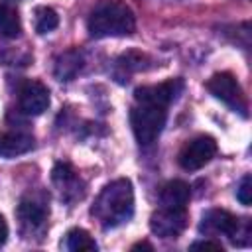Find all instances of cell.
<instances>
[{
	"instance_id": "4",
	"label": "cell",
	"mask_w": 252,
	"mask_h": 252,
	"mask_svg": "<svg viewBox=\"0 0 252 252\" xmlns=\"http://www.w3.org/2000/svg\"><path fill=\"white\" fill-rule=\"evenodd\" d=\"M207 91L219 98L220 102H224L226 106H230L234 112H240L242 116H248V102H246V96L238 85V81L234 79L232 73H215L209 81H207Z\"/></svg>"
},
{
	"instance_id": "19",
	"label": "cell",
	"mask_w": 252,
	"mask_h": 252,
	"mask_svg": "<svg viewBox=\"0 0 252 252\" xmlns=\"http://www.w3.org/2000/svg\"><path fill=\"white\" fill-rule=\"evenodd\" d=\"M236 199H238L244 207H248V205L252 203V177H250V175H244V177L240 179V185H238V189H236Z\"/></svg>"
},
{
	"instance_id": "20",
	"label": "cell",
	"mask_w": 252,
	"mask_h": 252,
	"mask_svg": "<svg viewBox=\"0 0 252 252\" xmlns=\"http://www.w3.org/2000/svg\"><path fill=\"white\" fill-rule=\"evenodd\" d=\"M191 248L193 250H197V248H203V250H222L220 242H215V240H197V242L191 244Z\"/></svg>"
},
{
	"instance_id": "10",
	"label": "cell",
	"mask_w": 252,
	"mask_h": 252,
	"mask_svg": "<svg viewBox=\"0 0 252 252\" xmlns=\"http://www.w3.org/2000/svg\"><path fill=\"white\" fill-rule=\"evenodd\" d=\"M189 199H191V187L181 179L167 181L159 191V205L167 209H185Z\"/></svg>"
},
{
	"instance_id": "7",
	"label": "cell",
	"mask_w": 252,
	"mask_h": 252,
	"mask_svg": "<svg viewBox=\"0 0 252 252\" xmlns=\"http://www.w3.org/2000/svg\"><path fill=\"white\" fill-rule=\"evenodd\" d=\"M187 226L185 209H167L159 207L150 217V230L159 238H177Z\"/></svg>"
},
{
	"instance_id": "9",
	"label": "cell",
	"mask_w": 252,
	"mask_h": 252,
	"mask_svg": "<svg viewBox=\"0 0 252 252\" xmlns=\"http://www.w3.org/2000/svg\"><path fill=\"white\" fill-rule=\"evenodd\" d=\"M18 102H20V110L24 114H30V116L43 114L49 106V91L43 83L28 79L20 85Z\"/></svg>"
},
{
	"instance_id": "3",
	"label": "cell",
	"mask_w": 252,
	"mask_h": 252,
	"mask_svg": "<svg viewBox=\"0 0 252 252\" xmlns=\"http://www.w3.org/2000/svg\"><path fill=\"white\" fill-rule=\"evenodd\" d=\"M167 120V112L163 106L156 104H140L130 110V126L140 146H150L158 140Z\"/></svg>"
},
{
	"instance_id": "11",
	"label": "cell",
	"mask_w": 252,
	"mask_h": 252,
	"mask_svg": "<svg viewBox=\"0 0 252 252\" xmlns=\"http://www.w3.org/2000/svg\"><path fill=\"white\" fill-rule=\"evenodd\" d=\"M33 148V138L26 132H0V156L16 158Z\"/></svg>"
},
{
	"instance_id": "13",
	"label": "cell",
	"mask_w": 252,
	"mask_h": 252,
	"mask_svg": "<svg viewBox=\"0 0 252 252\" xmlns=\"http://www.w3.org/2000/svg\"><path fill=\"white\" fill-rule=\"evenodd\" d=\"M16 213H18V219L22 220V224L32 226V228L41 226L45 220V209L32 199H22Z\"/></svg>"
},
{
	"instance_id": "16",
	"label": "cell",
	"mask_w": 252,
	"mask_h": 252,
	"mask_svg": "<svg viewBox=\"0 0 252 252\" xmlns=\"http://www.w3.org/2000/svg\"><path fill=\"white\" fill-rule=\"evenodd\" d=\"M59 26V16L53 8L47 6H39L35 8V32L37 33H49Z\"/></svg>"
},
{
	"instance_id": "18",
	"label": "cell",
	"mask_w": 252,
	"mask_h": 252,
	"mask_svg": "<svg viewBox=\"0 0 252 252\" xmlns=\"http://www.w3.org/2000/svg\"><path fill=\"white\" fill-rule=\"evenodd\" d=\"M144 61H146V55H144V53H140V51H130V53L122 55L118 63H120L124 69H128V71H140V69L146 67Z\"/></svg>"
},
{
	"instance_id": "1",
	"label": "cell",
	"mask_w": 252,
	"mask_h": 252,
	"mask_svg": "<svg viewBox=\"0 0 252 252\" xmlns=\"http://www.w3.org/2000/svg\"><path fill=\"white\" fill-rule=\"evenodd\" d=\"M93 217L102 228H114L126 222L134 213V189L128 179H114L98 193L93 209Z\"/></svg>"
},
{
	"instance_id": "22",
	"label": "cell",
	"mask_w": 252,
	"mask_h": 252,
	"mask_svg": "<svg viewBox=\"0 0 252 252\" xmlns=\"http://www.w3.org/2000/svg\"><path fill=\"white\" fill-rule=\"evenodd\" d=\"M132 250H154V248H152V244H148V242H138V244L132 246Z\"/></svg>"
},
{
	"instance_id": "17",
	"label": "cell",
	"mask_w": 252,
	"mask_h": 252,
	"mask_svg": "<svg viewBox=\"0 0 252 252\" xmlns=\"http://www.w3.org/2000/svg\"><path fill=\"white\" fill-rule=\"evenodd\" d=\"M51 177H53V181H55L57 185H61V187H65V185L77 181L75 169H73L71 163H67V161H59V163H55V167H53V171H51Z\"/></svg>"
},
{
	"instance_id": "21",
	"label": "cell",
	"mask_w": 252,
	"mask_h": 252,
	"mask_svg": "<svg viewBox=\"0 0 252 252\" xmlns=\"http://www.w3.org/2000/svg\"><path fill=\"white\" fill-rule=\"evenodd\" d=\"M6 238H8V224H6L4 217L0 215V246L6 242Z\"/></svg>"
},
{
	"instance_id": "5",
	"label": "cell",
	"mask_w": 252,
	"mask_h": 252,
	"mask_svg": "<svg viewBox=\"0 0 252 252\" xmlns=\"http://www.w3.org/2000/svg\"><path fill=\"white\" fill-rule=\"evenodd\" d=\"M217 154V142L211 136H197L183 144L177 161L185 171H197L205 167Z\"/></svg>"
},
{
	"instance_id": "2",
	"label": "cell",
	"mask_w": 252,
	"mask_h": 252,
	"mask_svg": "<svg viewBox=\"0 0 252 252\" xmlns=\"http://www.w3.org/2000/svg\"><path fill=\"white\" fill-rule=\"evenodd\" d=\"M93 37H120L136 30V16L132 8L120 0H102L94 6L87 22Z\"/></svg>"
},
{
	"instance_id": "6",
	"label": "cell",
	"mask_w": 252,
	"mask_h": 252,
	"mask_svg": "<svg viewBox=\"0 0 252 252\" xmlns=\"http://www.w3.org/2000/svg\"><path fill=\"white\" fill-rule=\"evenodd\" d=\"M183 91L181 79H167L159 85H144L134 91V98L140 104H156V106H167L173 102Z\"/></svg>"
},
{
	"instance_id": "12",
	"label": "cell",
	"mask_w": 252,
	"mask_h": 252,
	"mask_svg": "<svg viewBox=\"0 0 252 252\" xmlns=\"http://www.w3.org/2000/svg\"><path fill=\"white\" fill-rule=\"evenodd\" d=\"M83 67V55L77 49H69L55 61V77L59 81H71Z\"/></svg>"
},
{
	"instance_id": "15",
	"label": "cell",
	"mask_w": 252,
	"mask_h": 252,
	"mask_svg": "<svg viewBox=\"0 0 252 252\" xmlns=\"http://www.w3.org/2000/svg\"><path fill=\"white\" fill-rule=\"evenodd\" d=\"M20 32H22V22L18 12L8 4H0V33L4 37H18Z\"/></svg>"
},
{
	"instance_id": "14",
	"label": "cell",
	"mask_w": 252,
	"mask_h": 252,
	"mask_svg": "<svg viewBox=\"0 0 252 252\" xmlns=\"http://www.w3.org/2000/svg\"><path fill=\"white\" fill-rule=\"evenodd\" d=\"M65 248L71 252H93L96 250V242L85 228H71L65 234Z\"/></svg>"
},
{
	"instance_id": "8",
	"label": "cell",
	"mask_w": 252,
	"mask_h": 252,
	"mask_svg": "<svg viewBox=\"0 0 252 252\" xmlns=\"http://www.w3.org/2000/svg\"><path fill=\"white\" fill-rule=\"evenodd\" d=\"M199 230L205 232V234H209V236L224 234V236H228L234 244H236L238 234L242 232L240 220H238L232 213H228V211H224V209H211V211H207V213L203 215V219H201Z\"/></svg>"
}]
</instances>
